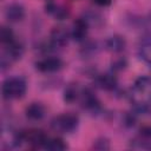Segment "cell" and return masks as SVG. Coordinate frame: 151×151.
<instances>
[{"instance_id":"13","label":"cell","mask_w":151,"mask_h":151,"mask_svg":"<svg viewBox=\"0 0 151 151\" xmlns=\"http://www.w3.org/2000/svg\"><path fill=\"white\" fill-rule=\"evenodd\" d=\"M105 47L107 51H110L112 53H120L126 47V40L124 37H122L119 34H114V35L109 37L105 40Z\"/></svg>"},{"instance_id":"8","label":"cell","mask_w":151,"mask_h":151,"mask_svg":"<svg viewBox=\"0 0 151 151\" xmlns=\"http://www.w3.org/2000/svg\"><path fill=\"white\" fill-rule=\"evenodd\" d=\"M131 147L151 150V126H144L139 130L137 137L131 140Z\"/></svg>"},{"instance_id":"4","label":"cell","mask_w":151,"mask_h":151,"mask_svg":"<svg viewBox=\"0 0 151 151\" xmlns=\"http://www.w3.org/2000/svg\"><path fill=\"white\" fill-rule=\"evenodd\" d=\"M24 54V47L20 42L13 40L12 42L7 44L5 46V48L1 52V59H0V68L1 71H6L7 68H9V66L19 60Z\"/></svg>"},{"instance_id":"25","label":"cell","mask_w":151,"mask_h":151,"mask_svg":"<svg viewBox=\"0 0 151 151\" xmlns=\"http://www.w3.org/2000/svg\"><path fill=\"white\" fill-rule=\"evenodd\" d=\"M146 26H147V28H149V31H150V35H149V37H151V17L147 19V25H146Z\"/></svg>"},{"instance_id":"6","label":"cell","mask_w":151,"mask_h":151,"mask_svg":"<svg viewBox=\"0 0 151 151\" xmlns=\"http://www.w3.org/2000/svg\"><path fill=\"white\" fill-rule=\"evenodd\" d=\"M64 61L59 57H46L35 63V68L42 73H53L61 70Z\"/></svg>"},{"instance_id":"7","label":"cell","mask_w":151,"mask_h":151,"mask_svg":"<svg viewBox=\"0 0 151 151\" xmlns=\"http://www.w3.org/2000/svg\"><path fill=\"white\" fill-rule=\"evenodd\" d=\"M47 140V134L40 129H31L28 131H25V142L31 147H44Z\"/></svg>"},{"instance_id":"11","label":"cell","mask_w":151,"mask_h":151,"mask_svg":"<svg viewBox=\"0 0 151 151\" xmlns=\"http://www.w3.org/2000/svg\"><path fill=\"white\" fill-rule=\"evenodd\" d=\"M87 31H88V24L85 21L84 18H78L72 25L71 37L76 41H84L87 35Z\"/></svg>"},{"instance_id":"3","label":"cell","mask_w":151,"mask_h":151,"mask_svg":"<svg viewBox=\"0 0 151 151\" xmlns=\"http://www.w3.org/2000/svg\"><path fill=\"white\" fill-rule=\"evenodd\" d=\"M79 125V118L72 112H66L53 117L51 120V127L59 133H72Z\"/></svg>"},{"instance_id":"22","label":"cell","mask_w":151,"mask_h":151,"mask_svg":"<svg viewBox=\"0 0 151 151\" xmlns=\"http://www.w3.org/2000/svg\"><path fill=\"white\" fill-rule=\"evenodd\" d=\"M92 147L94 150H99V151L109 150L110 149V140L107 138H105V137H100V138H98V139L94 140Z\"/></svg>"},{"instance_id":"24","label":"cell","mask_w":151,"mask_h":151,"mask_svg":"<svg viewBox=\"0 0 151 151\" xmlns=\"http://www.w3.org/2000/svg\"><path fill=\"white\" fill-rule=\"evenodd\" d=\"M93 4H96L97 6H100V7H106L109 5H111L112 0H92Z\"/></svg>"},{"instance_id":"21","label":"cell","mask_w":151,"mask_h":151,"mask_svg":"<svg viewBox=\"0 0 151 151\" xmlns=\"http://www.w3.org/2000/svg\"><path fill=\"white\" fill-rule=\"evenodd\" d=\"M97 51H98V46H97V42H94V41H88V42H86L83 47H81V51H80V53L85 57H92L93 54H96L97 53Z\"/></svg>"},{"instance_id":"12","label":"cell","mask_w":151,"mask_h":151,"mask_svg":"<svg viewBox=\"0 0 151 151\" xmlns=\"http://www.w3.org/2000/svg\"><path fill=\"white\" fill-rule=\"evenodd\" d=\"M45 11H46V13H48L57 20H64L70 15V11L67 7H65L60 4L52 2V1H50L45 5Z\"/></svg>"},{"instance_id":"20","label":"cell","mask_w":151,"mask_h":151,"mask_svg":"<svg viewBox=\"0 0 151 151\" xmlns=\"http://www.w3.org/2000/svg\"><path fill=\"white\" fill-rule=\"evenodd\" d=\"M0 40L4 45H7L9 42H12L14 40V34H13V31L9 28V27H6V26H2L1 29H0Z\"/></svg>"},{"instance_id":"9","label":"cell","mask_w":151,"mask_h":151,"mask_svg":"<svg viewBox=\"0 0 151 151\" xmlns=\"http://www.w3.org/2000/svg\"><path fill=\"white\" fill-rule=\"evenodd\" d=\"M71 33L63 26H57L51 31L50 34V42L53 47H64L67 45Z\"/></svg>"},{"instance_id":"17","label":"cell","mask_w":151,"mask_h":151,"mask_svg":"<svg viewBox=\"0 0 151 151\" xmlns=\"http://www.w3.org/2000/svg\"><path fill=\"white\" fill-rule=\"evenodd\" d=\"M80 96V90L77 84H68L64 90V100L68 104L74 103Z\"/></svg>"},{"instance_id":"23","label":"cell","mask_w":151,"mask_h":151,"mask_svg":"<svg viewBox=\"0 0 151 151\" xmlns=\"http://www.w3.org/2000/svg\"><path fill=\"white\" fill-rule=\"evenodd\" d=\"M111 65H112V70L113 71H123L126 67L127 63H126V60L124 58H118V59L113 60Z\"/></svg>"},{"instance_id":"15","label":"cell","mask_w":151,"mask_h":151,"mask_svg":"<svg viewBox=\"0 0 151 151\" xmlns=\"http://www.w3.org/2000/svg\"><path fill=\"white\" fill-rule=\"evenodd\" d=\"M97 85L105 91H113L117 88L118 80L113 73H104L97 77Z\"/></svg>"},{"instance_id":"18","label":"cell","mask_w":151,"mask_h":151,"mask_svg":"<svg viewBox=\"0 0 151 151\" xmlns=\"http://www.w3.org/2000/svg\"><path fill=\"white\" fill-rule=\"evenodd\" d=\"M81 18L85 19V21L88 24V26L90 25H93L96 27H99L104 22L103 17L98 12H93V11H86V12H84V14H83Z\"/></svg>"},{"instance_id":"1","label":"cell","mask_w":151,"mask_h":151,"mask_svg":"<svg viewBox=\"0 0 151 151\" xmlns=\"http://www.w3.org/2000/svg\"><path fill=\"white\" fill-rule=\"evenodd\" d=\"M130 96L137 112L147 111L151 105V78L147 76L137 78L132 85Z\"/></svg>"},{"instance_id":"14","label":"cell","mask_w":151,"mask_h":151,"mask_svg":"<svg viewBox=\"0 0 151 151\" xmlns=\"http://www.w3.org/2000/svg\"><path fill=\"white\" fill-rule=\"evenodd\" d=\"M26 117L32 122L41 120L46 114V107L41 103H31L25 110Z\"/></svg>"},{"instance_id":"10","label":"cell","mask_w":151,"mask_h":151,"mask_svg":"<svg viewBox=\"0 0 151 151\" xmlns=\"http://www.w3.org/2000/svg\"><path fill=\"white\" fill-rule=\"evenodd\" d=\"M5 18L9 22H19L25 18V8L18 2H13L6 6Z\"/></svg>"},{"instance_id":"5","label":"cell","mask_w":151,"mask_h":151,"mask_svg":"<svg viewBox=\"0 0 151 151\" xmlns=\"http://www.w3.org/2000/svg\"><path fill=\"white\" fill-rule=\"evenodd\" d=\"M79 99H80V105L83 109L90 112H98L100 110V101L98 100L96 93L91 88L86 87L83 91H80Z\"/></svg>"},{"instance_id":"16","label":"cell","mask_w":151,"mask_h":151,"mask_svg":"<svg viewBox=\"0 0 151 151\" xmlns=\"http://www.w3.org/2000/svg\"><path fill=\"white\" fill-rule=\"evenodd\" d=\"M139 57L147 64L151 65V37L145 38L138 48Z\"/></svg>"},{"instance_id":"19","label":"cell","mask_w":151,"mask_h":151,"mask_svg":"<svg viewBox=\"0 0 151 151\" xmlns=\"http://www.w3.org/2000/svg\"><path fill=\"white\" fill-rule=\"evenodd\" d=\"M44 147L50 151H64L67 149V144L64 142V139L55 137V138L48 139Z\"/></svg>"},{"instance_id":"2","label":"cell","mask_w":151,"mask_h":151,"mask_svg":"<svg viewBox=\"0 0 151 151\" xmlns=\"http://www.w3.org/2000/svg\"><path fill=\"white\" fill-rule=\"evenodd\" d=\"M27 84L21 77H11L4 80L1 85V93L5 99H19L26 93Z\"/></svg>"}]
</instances>
